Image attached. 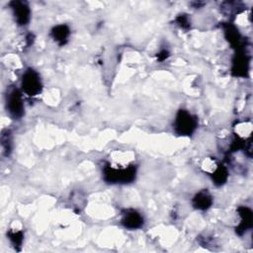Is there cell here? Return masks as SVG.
Returning a JSON list of instances; mask_svg holds the SVG:
<instances>
[{
  "instance_id": "9a60e30c",
  "label": "cell",
  "mask_w": 253,
  "mask_h": 253,
  "mask_svg": "<svg viewBox=\"0 0 253 253\" xmlns=\"http://www.w3.org/2000/svg\"><path fill=\"white\" fill-rule=\"evenodd\" d=\"M176 22L183 29L190 28V21H189L187 15H180V16H178L176 18Z\"/></svg>"
},
{
  "instance_id": "7a4b0ae2",
  "label": "cell",
  "mask_w": 253,
  "mask_h": 253,
  "mask_svg": "<svg viewBox=\"0 0 253 253\" xmlns=\"http://www.w3.org/2000/svg\"><path fill=\"white\" fill-rule=\"evenodd\" d=\"M198 121L195 116L186 110H180L176 116L174 129L179 135H190L197 128Z\"/></svg>"
},
{
  "instance_id": "6da1fadb",
  "label": "cell",
  "mask_w": 253,
  "mask_h": 253,
  "mask_svg": "<svg viewBox=\"0 0 253 253\" xmlns=\"http://www.w3.org/2000/svg\"><path fill=\"white\" fill-rule=\"evenodd\" d=\"M104 180L111 184L130 183L135 179L136 168L133 165L127 166L126 168H113L106 166L103 171Z\"/></svg>"
},
{
  "instance_id": "277c9868",
  "label": "cell",
  "mask_w": 253,
  "mask_h": 253,
  "mask_svg": "<svg viewBox=\"0 0 253 253\" xmlns=\"http://www.w3.org/2000/svg\"><path fill=\"white\" fill-rule=\"evenodd\" d=\"M22 89L29 96H36L41 93L42 85L40 75L34 69H27L22 77Z\"/></svg>"
},
{
  "instance_id": "3957f363",
  "label": "cell",
  "mask_w": 253,
  "mask_h": 253,
  "mask_svg": "<svg viewBox=\"0 0 253 253\" xmlns=\"http://www.w3.org/2000/svg\"><path fill=\"white\" fill-rule=\"evenodd\" d=\"M6 109L14 119H20L24 115V101L19 89L11 87L6 95Z\"/></svg>"
},
{
  "instance_id": "2e32d148",
  "label": "cell",
  "mask_w": 253,
  "mask_h": 253,
  "mask_svg": "<svg viewBox=\"0 0 253 253\" xmlns=\"http://www.w3.org/2000/svg\"><path fill=\"white\" fill-rule=\"evenodd\" d=\"M168 55H169V52H168L166 49H163V50H161V51L157 54V59H158L159 61H163V60H165V59L168 57Z\"/></svg>"
},
{
  "instance_id": "9c48e42d",
  "label": "cell",
  "mask_w": 253,
  "mask_h": 253,
  "mask_svg": "<svg viewBox=\"0 0 253 253\" xmlns=\"http://www.w3.org/2000/svg\"><path fill=\"white\" fill-rule=\"evenodd\" d=\"M192 203L194 208H196L197 210L206 211L211 208L212 204V198L207 190H202L195 195Z\"/></svg>"
},
{
  "instance_id": "8992f818",
  "label": "cell",
  "mask_w": 253,
  "mask_h": 253,
  "mask_svg": "<svg viewBox=\"0 0 253 253\" xmlns=\"http://www.w3.org/2000/svg\"><path fill=\"white\" fill-rule=\"evenodd\" d=\"M121 222L126 228L137 229L142 226L143 217L138 211L134 210H127L123 213Z\"/></svg>"
},
{
  "instance_id": "7c38bea8",
  "label": "cell",
  "mask_w": 253,
  "mask_h": 253,
  "mask_svg": "<svg viewBox=\"0 0 253 253\" xmlns=\"http://www.w3.org/2000/svg\"><path fill=\"white\" fill-rule=\"evenodd\" d=\"M211 178H212L213 183L216 186L223 185L228 178V171H227L226 167L223 165L215 166V168L213 169V171L211 173Z\"/></svg>"
},
{
  "instance_id": "5b68a950",
  "label": "cell",
  "mask_w": 253,
  "mask_h": 253,
  "mask_svg": "<svg viewBox=\"0 0 253 253\" xmlns=\"http://www.w3.org/2000/svg\"><path fill=\"white\" fill-rule=\"evenodd\" d=\"M15 20L19 26H25L29 23L31 18V10L29 5L23 1H12L10 2Z\"/></svg>"
},
{
  "instance_id": "52a82bcc",
  "label": "cell",
  "mask_w": 253,
  "mask_h": 253,
  "mask_svg": "<svg viewBox=\"0 0 253 253\" xmlns=\"http://www.w3.org/2000/svg\"><path fill=\"white\" fill-rule=\"evenodd\" d=\"M249 60L247 55L238 49V53L235 55L232 62V73L235 76H246L248 72Z\"/></svg>"
},
{
  "instance_id": "8fae6325",
  "label": "cell",
  "mask_w": 253,
  "mask_h": 253,
  "mask_svg": "<svg viewBox=\"0 0 253 253\" xmlns=\"http://www.w3.org/2000/svg\"><path fill=\"white\" fill-rule=\"evenodd\" d=\"M224 34H225V38L227 39V41L230 42V44L232 46H240V42H241V37L240 34L238 32V30L232 26V25H225L224 26Z\"/></svg>"
},
{
  "instance_id": "ba28073f",
  "label": "cell",
  "mask_w": 253,
  "mask_h": 253,
  "mask_svg": "<svg viewBox=\"0 0 253 253\" xmlns=\"http://www.w3.org/2000/svg\"><path fill=\"white\" fill-rule=\"evenodd\" d=\"M238 213L241 217V221L236 227V232L241 235L252 226V211L247 207H239Z\"/></svg>"
},
{
  "instance_id": "5bb4252c",
  "label": "cell",
  "mask_w": 253,
  "mask_h": 253,
  "mask_svg": "<svg viewBox=\"0 0 253 253\" xmlns=\"http://www.w3.org/2000/svg\"><path fill=\"white\" fill-rule=\"evenodd\" d=\"M8 237L9 239L11 240V242L14 244L15 247H19L21 246L22 244V241H23V232L20 231V230H10L8 232Z\"/></svg>"
},
{
  "instance_id": "4fadbf2b",
  "label": "cell",
  "mask_w": 253,
  "mask_h": 253,
  "mask_svg": "<svg viewBox=\"0 0 253 253\" xmlns=\"http://www.w3.org/2000/svg\"><path fill=\"white\" fill-rule=\"evenodd\" d=\"M1 143H2V147L4 149V152L6 155H9L12 149V140H11V134L8 130H6L5 132H3L2 137H1Z\"/></svg>"
},
{
  "instance_id": "30bf717a",
  "label": "cell",
  "mask_w": 253,
  "mask_h": 253,
  "mask_svg": "<svg viewBox=\"0 0 253 253\" xmlns=\"http://www.w3.org/2000/svg\"><path fill=\"white\" fill-rule=\"evenodd\" d=\"M50 35L58 44L62 45L66 43L67 39L70 35V30L66 25H57L51 30Z\"/></svg>"
}]
</instances>
